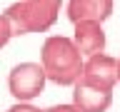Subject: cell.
Segmentation results:
<instances>
[{"instance_id":"obj_1","label":"cell","mask_w":120,"mask_h":112,"mask_svg":"<svg viewBox=\"0 0 120 112\" xmlns=\"http://www.w3.org/2000/svg\"><path fill=\"white\" fill-rule=\"evenodd\" d=\"M40 65L50 82H55L60 87H73L82 75L85 57L80 55L73 37L50 35L45 37L43 47H40Z\"/></svg>"},{"instance_id":"obj_2","label":"cell","mask_w":120,"mask_h":112,"mask_svg":"<svg viewBox=\"0 0 120 112\" xmlns=\"http://www.w3.org/2000/svg\"><path fill=\"white\" fill-rule=\"evenodd\" d=\"M63 0H18L5 7V18L13 28V35L48 32L58 22Z\"/></svg>"},{"instance_id":"obj_3","label":"cell","mask_w":120,"mask_h":112,"mask_svg":"<svg viewBox=\"0 0 120 112\" xmlns=\"http://www.w3.org/2000/svg\"><path fill=\"white\" fill-rule=\"evenodd\" d=\"M45 70L40 62H20L8 72V92L15 102H33L45 90Z\"/></svg>"},{"instance_id":"obj_4","label":"cell","mask_w":120,"mask_h":112,"mask_svg":"<svg viewBox=\"0 0 120 112\" xmlns=\"http://www.w3.org/2000/svg\"><path fill=\"white\" fill-rule=\"evenodd\" d=\"M80 82L112 92V87L118 85V57L105 55V52H98L93 57H85Z\"/></svg>"},{"instance_id":"obj_5","label":"cell","mask_w":120,"mask_h":112,"mask_svg":"<svg viewBox=\"0 0 120 112\" xmlns=\"http://www.w3.org/2000/svg\"><path fill=\"white\" fill-rule=\"evenodd\" d=\"M73 42L78 45L82 57H93L98 52H105V30H103V22H95V20H80L73 25Z\"/></svg>"},{"instance_id":"obj_6","label":"cell","mask_w":120,"mask_h":112,"mask_svg":"<svg viewBox=\"0 0 120 112\" xmlns=\"http://www.w3.org/2000/svg\"><path fill=\"white\" fill-rule=\"evenodd\" d=\"M73 105L78 107V112H108L112 105V92L78 80L73 85Z\"/></svg>"},{"instance_id":"obj_7","label":"cell","mask_w":120,"mask_h":112,"mask_svg":"<svg viewBox=\"0 0 120 112\" xmlns=\"http://www.w3.org/2000/svg\"><path fill=\"white\" fill-rule=\"evenodd\" d=\"M68 20L80 22V20H95L105 22L112 15V0H68Z\"/></svg>"},{"instance_id":"obj_8","label":"cell","mask_w":120,"mask_h":112,"mask_svg":"<svg viewBox=\"0 0 120 112\" xmlns=\"http://www.w3.org/2000/svg\"><path fill=\"white\" fill-rule=\"evenodd\" d=\"M10 37H15V35H13V28H10L8 18L0 13V50H3L8 42H10Z\"/></svg>"},{"instance_id":"obj_9","label":"cell","mask_w":120,"mask_h":112,"mask_svg":"<svg viewBox=\"0 0 120 112\" xmlns=\"http://www.w3.org/2000/svg\"><path fill=\"white\" fill-rule=\"evenodd\" d=\"M5 112H43V110L35 107V105H30V102H15L13 107H8Z\"/></svg>"},{"instance_id":"obj_10","label":"cell","mask_w":120,"mask_h":112,"mask_svg":"<svg viewBox=\"0 0 120 112\" xmlns=\"http://www.w3.org/2000/svg\"><path fill=\"white\" fill-rule=\"evenodd\" d=\"M43 112H78V107H75L73 102L70 105H52V107H48V110H43Z\"/></svg>"},{"instance_id":"obj_11","label":"cell","mask_w":120,"mask_h":112,"mask_svg":"<svg viewBox=\"0 0 120 112\" xmlns=\"http://www.w3.org/2000/svg\"><path fill=\"white\" fill-rule=\"evenodd\" d=\"M118 82H120V57H118Z\"/></svg>"}]
</instances>
